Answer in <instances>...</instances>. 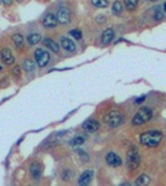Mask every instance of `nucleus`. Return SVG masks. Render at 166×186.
Here are the masks:
<instances>
[{
  "instance_id": "f257e3e1",
  "label": "nucleus",
  "mask_w": 166,
  "mask_h": 186,
  "mask_svg": "<svg viewBox=\"0 0 166 186\" xmlns=\"http://www.w3.org/2000/svg\"><path fill=\"white\" fill-rule=\"evenodd\" d=\"M163 139H164V135L159 130H149V132H145V133L140 134V137H139L140 143L143 145H145V147H149V148L158 147L161 143Z\"/></svg>"
},
{
  "instance_id": "f03ea898",
  "label": "nucleus",
  "mask_w": 166,
  "mask_h": 186,
  "mask_svg": "<svg viewBox=\"0 0 166 186\" xmlns=\"http://www.w3.org/2000/svg\"><path fill=\"white\" fill-rule=\"evenodd\" d=\"M153 116H154V112H153L151 108H149V107H143V108H140V109L136 112V114L133 117L132 124H133V125H141V124L148 123V122L153 118Z\"/></svg>"
},
{
  "instance_id": "7ed1b4c3",
  "label": "nucleus",
  "mask_w": 166,
  "mask_h": 186,
  "mask_svg": "<svg viewBox=\"0 0 166 186\" xmlns=\"http://www.w3.org/2000/svg\"><path fill=\"white\" fill-rule=\"evenodd\" d=\"M124 122V117L119 111H110L104 116V123L109 128H117Z\"/></svg>"
},
{
  "instance_id": "20e7f679",
  "label": "nucleus",
  "mask_w": 166,
  "mask_h": 186,
  "mask_svg": "<svg viewBox=\"0 0 166 186\" xmlns=\"http://www.w3.org/2000/svg\"><path fill=\"white\" fill-rule=\"evenodd\" d=\"M51 61V56L50 54L43 50V49H36L35 50V62L37 63V66L40 68H43L46 67Z\"/></svg>"
},
{
  "instance_id": "39448f33",
  "label": "nucleus",
  "mask_w": 166,
  "mask_h": 186,
  "mask_svg": "<svg viewBox=\"0 0 166 186\" xmlns=\"http://www.w3.org/2000/svg\"><path fill=\"white\" fill-rule=\"evenodd\" d=\"M140 165V155L136 148H132L127 154V166L129 170H135Z\"/></svg>"
},
{
  "instance_id": "423d86ee",
  "label": "nucleus",
  "mask_w": 166,
  "mask_h": 186,
  "mask_svg": "<svg viewBox=\"0 0 166 186\" xmlns=\"http://www.w3.org/2000/svg\"><path fill=\"white\" fill-rule=\"evenodd\" d=\"M0 61L6 66H11L15 62V56L9 47H3L0 50Z\"/></svg>"
},
{
  "instance_id": "0eeeda50",
  "label": "nucleus",
  "mask_w": 166,
  "mask_h": 186,
  "mask_svg": "<svg viewBox=\"0 0 166 186\" xmlns=\"http://www.w3.org/2000/svg\"><path fill=\"white\" fill-rule=\"evenodd\" d=\"M41 23H42V25H43L46 29H53V28L57 26L58 20H57V16H56L55 14H52V13H47V14L43 15Z\"/></svg>"
},
{
  "instance_id": "6e6552de",
  "label": "nucleus",
  "mask_w": 166,
  "mask_h": 186,
  "mask_svg": "<svg viewBox=\"0 0 166 186\" xmlns=\"http://www.w3.org/2000/svg\"><path fill=\"white\" fill-rule=\"evenodd\" d=\"M57 20L60 24H63V25H67L71 23V11L67 9V8H60L58 11H57Z\"/></svg>"
},
{
  "instance_id": "1a4fd4ad",
  "label": "nucleus",
  "mask_w": 166,
  "mask_h": 186,
  "mask_svg": "<svg viewBox=\"0 0 166 186\" xmlns=\"http://www.w3.org/2000/svg\"><path fill=\"white\" fill-rule=\"evenodd\" d=\"M105 163L112 168H117V166H120L123 161H122V158L119 155L110 152L105 155Z\"/></svg>"
},
{
  "instance_id": "9d476101",
  "label": "nucleus",
  "mask_w": 166,
  "mask_h": 186,
  "mask_svg": "<svg viewBox=\"0 0 166 186\" xmlns=\"http://www.w3.org/2000/svg\"><path fill=\"white\" fill-rule=\"evenodd\" d=\"M30 175L33 180L38 181L42 176V165L38 161H33V164L30 165Z\"/></svg>"
},
{
  "instance_id": "9b49d317",
  "label": "nucleus",
  "mask_w": 166,
  "mask_h": 186,
  "mask_svg": "<svg viewBox=\"0 0 166 186\" xmlns=\"http://www.w3.org/2000/svg\"><path fill=\"white\" fill-rule=\"evenodd\" d=\"M93 178H94V171L88 169V170H86V171H83L81 174V176L78 179V184L79 185H88V184L92 183Z\"/></svg>"
},
{
  "instance_id": "f8f14e48",
  "label": "nucleus",
  "mask_w": 166,
  "mask_h": 186,
  "mask_svg": "<svg viewBox=\"0 0 166 186\" xmlns=\"http://www.w3.org/2000/svg\"><path fill=\"white\" fill-rule=\"evenodd\" d=\"M60 42H61L62 49L66 50L67 52H74L76 51V44L73 42V40L68 39L67 36H62L60 39Z\"/></svg>"
},
{
  "instance_id": "ddd939ff",
  "label": "nucleus",
  "mask_w": 166,
  "mask_h": 186,
  "mask_svg": "<svg viewBox=\"0 0 166 186\" xmlns=\"http://www.w3.org/2000/svg\"><path fill=\"white\" fill-rule=\"evenodd\" d=\"M11 42H13V45L15 46V49H18L19 51H21V50L24 49V46H25V39H24V36H23L21 34H19V32H16V34H14V35L11 36Z\"/></svg>"
},
{
  "instance_id": "4468645a",
  "label": "nucleus",
  "mask_w": 166,
  "mask_h": 186,
  "mask_svg": "<svg viewBox=\"0 0 166 186\" xmlns=\"http://www.w3.org/2000/svg\"><path fill=\"white\" fill-rule=\"evenodd\" d=\"M41 42L43 44V46H45L46 49L51 50L52 52H55V54H58V52H60V46H58V44H57L56 41H53L51 37H45Z\"/></svg>"
},
{
  "instance_id": "2eb2a0df",
  "label": "nucleus",
  "mask_w": 166,
  "mask_h": 186,
  "mask_svg": "<svg viewBox=\"0 0 166 186\" xmlns=\"http://www.w3.org/2000/svg\"><path fill=\"white\" fill-rule=\"evenodd\" d=\"M82 127H83V129L86 132L94 133V132H97L99 129V123L97 121H94V119H87L84 123L82 124Z\"/></svg>"
},
{
  "instance_id": "dca6fc26",
  "label": "nucleus",
  "mask_w": 166,
  "mask_h": 186,
  "mask_svg": "<svg viewBox=\"0 0 166 186\" xmlns=\"http://www.w3.org/2000/svg\"><path fill=\"white\" fill-rule=\"evenodd\" d=\"M114 36H115V32H114L113 29H107V30H104L103 34H102V36H100L102 44H103V45L110 44V42L114 40Z\"/></svg>"
},
{
  "instance_id": "f3484780",
  "label": "nucleus",
  "mask_w": 166,
  "mask_h": 186,
  "mask_svg": "<svg viewBox=\"0 0 166 186\" xmlns=\"http://www.w3.org/2000/svg\"><path fill=\"white\" fill-rule=\"evenodd\" d=\"M26 41H28V44H29L30 46H33V45H37L38 42H41V41H42V37H41V35L37 34V32H31V34L28 35Z\"/></svg>"
},
{
  "instance_id": "a211bd4d",
  "label": "nucleus",
  "mask_w": 166,
  "mask_h": 186,
  "mask_svg": "<svg viewBox=\"0 0 166 186\" xmlns=\"http://www.w3.org/2000/svg\"><path fill=\"white\" fill-rule=\"evenodd\" d=\"M23 68H24L25 72L33 73L35 71V68H36V63L31 59H25V60H23Z\"/></svg>"
},
{
  "instance_id": "6ab92c4d",
  "label": "nucleus",
  "mask_w": 166,
  "mask_h": 186,
  "mask_svg": "<svg viewBox=\"0 0 166 186\" xmlns=\"http://www.w3.org/2000/svg\"><path fill=\"white\" fill-rule=\"evenodd\" d=\"M150 183V178L146 174H141L138 176V179L135 180V185H148Z\"/></svg>"
},
{
  "instance_id": "aec40b11",
  "label": "nucleus",
  "mask_w": 166,
  "mask_h": 186,
  "mask_svg": "<svg viewBox=\"0 0 166 186\" xmlns=\"http://www.w3.org/2000/svg\"><path fill=\"white\" fill-rule=\"evenodd\" d=\"M112 13H113L114 15H120V14L123 13V4H122L119 0L114 1L113 6H112Z\"/></svg>"
},
{
  "instance_id": "412c9836",
  "label": "nucleus",
  "mask_w": 166,
  "mask_h": 186,
  "mask_svg": "<svg viewBox=\"0 0 166 186\" xmlns=\"http://www.w3.org/2000/svg\"><path fill=\"white\" fill-rule=\"evenodd\" d=\"M138 3H139V0H124V4H125V6H127V9L129 11H133V10L136 9Z\"/></svg>"
},
{
  "instance_id": "4be33fe9",
  "label": "nucleus",
  "mask_w": 166,
  "mask_h": 186,
  "mask_svg": "<svg viewBox=\"0 0 166 186\" xmlns=\"http://www.w3.org/2000/svg\"><path fill=\"white\" fill-rule=\"evenodd\" d=\"M84 142H86V138H84V137L78 135V137L73 138V139L69 142V144H71V145H73V147H76V145H82Z\"/></svg>"
},
{
  "instance_id": "5701e85b",
  "label": "nucleus",
  "mask_w": 166,
  "mask_h": 186,
  "mask_svg": "<svg viewBox=\"0 0 166 186\" xmlns=\"http://www.w3.org/2000/svg\"><path fill=\"white\" fill-rule=\"evenodd\" d=\"M69 35L73 36V39L77 40V41H79V40L82 39V32H81V30H78V29H73V30H71L69 31Z\"/></svg>"
},
{
  "instance_id": "b1692460",
  "label": "nucleus",
  "mask_w": 166,
  "mask_h": 186,
  "mask_svg": "<svg viewBox=\"0 0 166 186\" xmlns=\"http://www.w3.org/2000/svg\"><path fill=\"white\" fill-rule=\"evenodd\" d=\"M92 4L97 8H107L108 6V0H92Z\"/></svg>"
},
{
  "instance_id": "393cba45",
  "label": "nucleus",
  "mask_w": 166,
  "mask_h": 186,
  "mask_svg": "<svg viewBox=\"0 0 166 186\" xmlns=\"http://www.w3.org/2000/svg\"><path fill=\"white\" fill-rule=\"evenodd\" d=\"M163 18H164L163 10H160V8H156L155 11H154V19H155L156 21H160V20H163Z\"/></svg>"
},
{
  "instance_id": "a878e982",
  "label": "nucleus",
  "mask_w": 166,
  "mask_h": 186,
  "mask_svg": "<svg viewBox=\"0 0 166 186\" xmlns=\"http://www.w3.org/2000/svg\"><path fill=\"white\" fill-rule=\"evenodd\" d=\"M77 153H78V155H79V158H81L82 161H84V163L89 161V155L87 154L86 152H83L82 149H77Z\"/></svg>"
},
{
  "instance_id": "bb28decb",
  "label": "nucleus",
  "mask_w": 166,
  "mask_h": 186,
  "mask_svg": "<svg viewBox=\"0 0 166 186\" xmlns=\"http://www.w3.org/2000/svg\"><path fill=\"white\" fill-rule=\"evenodd\" d=\"M11 75H13L14 77H16V78H20V77H21V68H20L19 66H15V67L11 70Z\"/></svg>"
},
{
  "instance_id": "cd10ccee",
  "label": "nucleus",
  "mask_w": 166,
  "mask_h": 186,
  "mask_svg": "<svg viewBox=\"0 0 166 186\" xmlns=\"http://www.w3.org/2000/svg\"><path fill=\"white\" fill-rule=\"evenodd\" d=\"M72 176H73V174H72V171H69V170H63L62 174H61L62 180H69Z\"/></svg>"
},
{
  "instance_id": "c85d7f7f",
  "label": "nucleus",
  "mask_w": 166,
  "mask_h": 186,
  "mask_svg": "<svg viewBox=\"0 0 166 186\" xmlns=\"http://www.w3.org/2000/svg\"><path fill=\"white\" fill-rule=\"evenodd\" d=\"M96 20H97L98 24H104L107 21V18H105V15H99V16L96 18Z\"/></svg>"
},
{
  "instance_id": "c756f323",
  "label": "nucleus",
  "mask_w": 166,
  "mask_h": 186,
  "mask_svg": "<svg viewBox=\"0 0 166 186\" xmlns=\"http://www.w3.org/2000/svg\"><path fill=\"white\" fill-rule=\"evenodd\" d=\"M144 99H145V96H141V97H139L138 99H135V103H141Z\"/></svg>"
},
{
  "instance_id": "7c9ffc66",
  "label": "nucleus",
  "mask_w": 166,
  "mask_h": 186,
  "mask_svg": "<svg viewBox=\"0 0 166 186\" xmlns=\"http://www.w3.org/2000/svg\"><path fill=\"white\" fill-rule=\"evenodd\" d=\"M11 3H13V0H3V4H4V5H6V6L11 5Z\"/></svg>"
},
{
  "instance_id": "2f4dec72",
  "label": "nucleus",
  "mask_w": 166,
  "mask_h": 186,
  "mask_svg": "<svg viewBox=\"0 0 166 186\" xmlns=\"http://www.w3.org/2000/svg\"><path fill=\"white\" fill-rule=\"evenodd\" d=\"M164 10H165V11H166V3H165V4H164Z\"/></svg>"
},
{
  "instance_id": "473e14b6",
  "label": "nucleus",
  "mask_w": 166,
  "mask_h": 186,
  "mask_svg": "<svg viewBox=\"0 0 166 186\" xmlns=\"http://www.w3.org/2000/svg\"><path fill=\"white\" fill-rule=\"evenodd\" d=\"M16 1H18V3H23V0H16Z\"/></svg>"
},
{
  "instance_id": "72a5a7b5",
  "label": "nucleus",
  "mask_w": 166,
  "mask_h": 186,
  "mask_svg": "<svg viewBox=\"0 0 166 186\" xmlns=\"http://www.w3.org/2000/svg\"><path fill=\"white\" fill-rule=\"evenodd\" d=\"M149 1H156V0H149Z\"/></svg>"
},
{
  "instance_id": "f704fd0d",
  "label": "nucleus",
  "mask_w": 166,
  "mask_h": 186,
  "mask_svg": "<svg viewBox=\"0 0 166 186\" xmlns=\"http://www.w3.org/2000/svg\"><path fill=\"white\" fill-rule=\"evenodd\" d=\"M1 3H3V0H0V4H1Z\"/></svg>"
},
{
  "instance_id": "c9c22d12",
  "label": "nucleus",
  "mask_w": 166,
  "mask_h": 186,
  "mask_svg": "<svg viewBox=\"0 0 166 186\" xmlns=\"http://www.w3.org/2000/svg\"><path fill=\"white\" fill-rule=\"evenodd\" d=\"M0 71H1V67H0Z\"/></svg>"
}]
</instances>
